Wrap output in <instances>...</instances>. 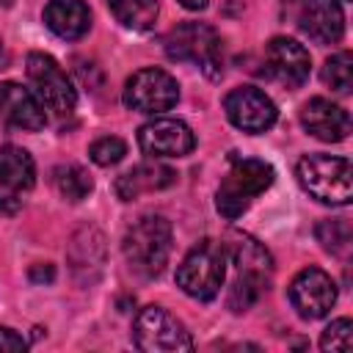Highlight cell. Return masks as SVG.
Returning <instances> with one entry per match:
<instances>
[{
  "label": "cell",
  "instance_id": "cell-1",
  "mask_svg": "<svg viewBox=\"0 0 353 353\" xmlns=\"http://www.w3.org/2000/svg\"><path fill=\"white\" fill-rule=\"evenodd\" d=\"M171 223L163 215H141L121 240L130 268L141 276H160L171 256Z\"/></svg>",
  "mask_w": 353,
  "mask_h": 353
},
{
  "label": "cell",
  "instance_id": "cell-2",
  "mask_svg": "<svg viewBox=\"0 0 353 353\" xmlns=\"http://www.w3.org/2000/svg\"><path fill=\"white\" fill-rule=\"evenodd\" d=\"M295 176L301 188L320 204L345 207L353 199V174L347 157L334 154H306L298 160Z\"/></svg>",
  "mask_w": 353,
  "mask_h": 353
},
{
  "label": "cell",
  "instance_id": "cell-3",
  "mask_svg": "<svg viewBox=\"0 0 353 353\" xmlns=\"http://www.w3.org/2000/svg\"><path fill=\"white\" fill-rule=\"evenodd\" d=\"M276 179V171L270 163L256 160V157H232V168L223 176L218 193H215V207L226 221H237L254 196L265 193Z\"/></svg>",
  "mask_w": 353,
  "mask_h": 353
},
{
  "label": "cell",
  "instance_id": "cell-4",
  "mask_svg": "<svg viewBox=\"0 0 353 353\" xmlns=\"http://www.w3.org/2000/svg\"><path fill=\"white\" fill-rule=\"evenodd\" d=\"M165 55L171 61H190L210 80H221L223 74V55H221V36L207 22H182L168 30L163 39Z\"/></svg>",
  "mask_w": 353,
  "mask_h": 353
},
{
  "label": "cell",
  "instance_id": "cell-5",
  "mask_svg": "<svg viewBox=\"0 0 353 353\" xmlns=\"http://www.w3.org/2000/svg\"><path fill=\"white\" fill-rule=\"evenodd\" d=\"M223 276H226V245L215 240L196 243L176 268L179 290L196 301H212L221 292Z\"/></svg>",
  "mask_w": 353,
  "mask_h": 353
},
{
  "label": "cell",
  "instance_id": "cell-6",
  "mask_svg": "<svg viewBox=\"0 0 353 353\" xmlns=\"http://www.w3.org/2000/svg\"><path fill=\"white\" fill-rule=\"evenodd\" d=\"M132 342L146 353H179L193 350V339L185 325L160 306H146L132 323Z\"/></svg>",
  "mask_w": 353,
  "mask_h": 353
},
{
  "label": "cell",
  "instance_id": "cell-7",
  "mask_svg": "<svg viewBox=\"0 0 353 353\" xmlns=\"http://www.w3.org/2000/svg\"><path fill=\"white\" fill-rule=\"evenodd\" d=\"M28 77L36 88L33 94L39 97L41 108H47L52 116L63 119L74 110L77 94L72 88V80L66 77V72L58 66L55 58H50L44 52H30L28 55Z\"/></svg>",
  "mask_w": 353,
  "mask_h": 353
},
{
  "label": "cell",
  "instance_id": "cell-8",
  "mask_svg": "<svg viewBox=\"0 0 353 353\" xmlns=\"http://www.w3.org/2000/svg\"><path fill=\"white\" fill-rule=\"evenodd\" d=\"M124 105L130 110L138 113H163L171 110L179 99V83L157 66H146L138 69L127 83H124V94H121Z\"/></svg>",
  "mask_w": 353,
  "mask_h": 353
},
{
  "label": "cell",
  "instance_id": "cell-9",
  "mask_svg": "<svg viewBox=\"0 0 353 353\" xmlns=\"http://www.w3.org/2000/svg\"><path fill=\"white\" fill-rule=\"evenodd\" d=\"M223 110H226V119L248 132V135H259V132H268L276 119H279V110L273 105V99L256 88V85H237L232 88L226 97H223Z\"/></svg>",
  "mask_w": 353,
  "mask_h": 353
},
{
  "label": "cell",
  "instance_id": "cell-10",
  "mask_svg": "<svg viewBox=\"0 0 353 353\" xmlns=\"http://www.w3.org/2000/svg\"><path fill=\"white\" fill-rule=\"evenodd\" d=\"M290 303L303 320H320L336 303V284L320 268H303L290 284Z\"/></svg>",
  "mask_w": 353,
  "mask_h": 353
},
{
  "label": "cell",
  "instance_id": "cell-11",
  "mask_svg": "<svg viewBox=\"0 0 353 353\" xmlns=\"http://www.w3.org/2000/svg\"><path fill=\"white\" fill-rule=\"evenodd\" d=\"M138 146L149 157H185L193 152L196 135L179 119H154L138 130Z\"/></svg>",
  "mask_w": 353,
  "mask_h": 353
},
{
  "label": "cell",
  "instance_id": "cell-12",
  "mask_svg": "<svg viewBox=\"0 0 353 353\" xmlns=\"http://www.w3.org/2000/svg\"><path fill=\"white\" fill-rule=\"evenodd\" d=\"M265 63H268V74L284 88H301L309 80V69H312V58L306 47L287 36L270 39L265 50Z\"/></svg>",
  "mask_w": 353,
  "mask_h": 353
},
{
  "label": "cell",
  "instance_id": "cell-13",
  "mask_svg": "<svg viewBox=\"0 0 353 353\" xmlns=\"http://www.w3.org/2000/svg\"><path fill=\"white\" fill-rule=\"evenodd\" d=\"M301 124L309 135L325 143H339L350 132V116L342 105L325 99V97H312L301 108Z\"/></svg>",
  "mask_w": 353,
  "mask_h": 353
},
{
  "label": "cell",
  "instance_id": "cell-14",
  "mask_svg": "<svg viewBox=\"0 0 353 353\" xmlns=\"http://www.w3.org/2000/svg\"><path fill=\"white\" fill-rule=\"evenodd\" d=\"M0 116L11 127L28 130V132H39L47 124V113H44L39 97L14 80L0 83Z\"/></svg>",
  "mask_w": 353,
  "mask_h": 353
},
{
  "label": "cell",
  "instance_id": "cell-15",
  "mask_svg": "<svg viewBox=\"0 0 353 353\" xmlns=\"http://www.w3.org/2000/svg\"><path fill=\"white\" fill-rule=\"evenodd\" d=\"M298 25L312 41L336 44L345 33V14L339 0H303Z\"/></svg>",
  "mask_w": 353,
  "mask_h": 353
},
{
  "label": "cell",
  "instance_id": "cell-16",
  "mask_svg": "<svg viewBox=\"0 0 353 353\" xmlns=\"http://www.w3.org/2000/svg\"><path fill=\"white\" fill-rule=\"evenodd\" d=\"M176 182V171L168 168V165H160V163H141V165H132L130 171H124L119 179H116V196L121 201H132L143 193H154V190H163V188H171Z\"/></svg>",
  "mask_w": 353,
  "mask_h": 353
},
{
  "label": "cell",
  "instance_id": "cell-17",
  "mask_svg": "<svg viewBox=\"0 0 353 353\" xmlns=\"http://www.w3.org/2000/svg\"><path fill=\"white\" fill-rule=\"evenodd\" d=\"M223 245H226V259H232L237 268V276H251L268 287L270 273H273V259L262 243H256L248 234L234 232L229 237V243H223Z\"/></svg>",
  "mask_w": 353,
  "mask_h": 353
},
{
  "label": "cell",
  "instance_id": "cell-18",
  "mask_svg": "<svg viewBox=\"0 0 353 353\" xmlns=\"http://www.w3.org/2000/svg\"><path fill=\"white\" fill-rule=\"evenodd\" d=\"M44 25L66 41H77L91 28V11L83 0H50L44 6Z\"/></svg>",
  "mask_w": 353,
  "mask_h": 353
},
{
  "label": "cell",
  "instance_id": "cell-19",
  "mask_svg": "<svg viewBox=\"0 0 353 353\" xmlns=\"http://www.w3.org/2000/svg\"><path fill=\"white\" fill-rule=\"evenodd\" d=\"M36 182V163L33 157L14 143L0 146V188L6 193H25Z\"/></svg>",
  "mask_w": 353,
  "mask_h": 353
},
{
  "label": "cell",
  "instance_id": "cell-20",
  "mask_svg": "<svg viewBox=\"0 0 353 353\" xmlns=\"http://www.w3.org/2000/svg\"><path fill=\"white\" fill-rule=\"evenodd\" d=\"M69 262H72V270L77 276H83V270H102V262H105V237L85 226L80 229L74 237H72V245H69Z\"/></svg>",
  "mask_w": 353,
  "mask_h": 353
},
{
  "label": "cell",
  "instance_id": "cell-21",
  "mask_svg": "<svg viewBox=\"0 0 353 353\" xmlns=\"http://www.w3.org/2000/svg\"><path fill=\"white\" fill-rule=\"evenodd\" d=\"M113 17L130 30H149L157 22V0H108Z\"/></svg>",
  "mask_w": 353,
  "mask_h": 353
},
{
  "label": "cell",
  "instance_id": "cell-22",
  "mask_svg": "<svg viewBox=\"0 0 353 353\" xmlns=\"http://www.w3.org/2000/svg\"><path fill=\"white\" fill-rule=\"evenodd\" d=\"M52 185H55L58 196L66 199V201H72V204L88 199V193L94 190L91 174H88L83 165H74V163L58 165V168L52 171Z\"/></svg>",
  "mask_w": 353,
  "mask_h": 353
},
{
  "label": "cell",
  "instance_id": "cell-23",
  "mask_svg": "<svg viewBox=\"0 0 353 353\" xmlns=\"http://www.w3.org/2000/svg\"><path fill=\"white\" fill-rule=\"evenodd\" d=\"M314 234H317V243H320L325 251L339 254V256L347 254L350 240H353V232H350L347 218H325V221L317 223Z\"/></svg>",
  "mask_w": 353,
  "mask_h": 353
},
{
  "label": "cell",
  "instance_id": "cell-24",
  "mask_svg": "<svg viewBox=\"0 0 353 353\" xmlns=\"http://www.w3.org/2000/svg\"><path fill=\"white\" fill-rule=\"evenodd\" d=\"M323 83L331 85L339 94H347L353 85V55L347 50L334 52L325 63H323Z\"/></svg>",
  "mask_w": 353,
  "mask_h": 353
},
{
  "label": "cell",
  "instance_id": "cell-25",
  "mask_svg": "<svg viewBox=\"0 0 353 353\" xmlns=\"http://www.w3.org/2000/svg\"><path fill=\"white\" fill-rule=\"evenodd\" d=\"M262 290H268L262 281H256V279H251V276H237L234 279V284L229 287V295H226V306L232 309V312H248L254 303H256V298L262 295Z\"/></svg>",
  "mask_w": 353,
  "mask_h": 353
},
{
  "label": "cell",
  "instance_id": "cell-26",
  "mask_svg": "<svg viewBox=\"0 0 353 353\" xmlns=\"http://www.w3.org/2000/svg\"><path fill=\"white\" fill-rule=\"evenodd\" d=\"M124 154H127V143H124L121 138H116V135H105V138H99V141H94V143L88 146V157H91L97 165H113V163H119Z\"/></svg>",
  "mask_w": 353,
  "mask_h": 353
},
{
  "label": "cell",
  "instance_id": "cell-27",
  "mask_svg": "<svg viewBox=\"0 0 353 353\" xmlns=\"http://www.w3.org/2000/svg\"><path fill=\"white\" fill-rule=\"evenodd\" d=\"M320 347H323V350H345V353H347V350L353 347V325H350V320H347V317L334 320V323L323 331Z\"/></svg>",
  "mask_w": 353,
  "mask_h": 353
},
{
  "label": "cell",
  "instance_id": "cell-28",
  "mask_svg": "<svg viewBox=\"0 0 353 353\" xmlns=\"http://www.w3.org/2000/svg\"><path fill=\"white\" fill-rule=\"evenodd\" d=\"M25 347H28V342H25L17 331L0 325V353H19V350H25Z\"/></svg>",
  "mask_w": 353,
  "mask_h": 353
},
{
  "label": "cell",
  "instance_id": "cell-29",
  "mask_svg": "<svg viewBox=\"0 0 353 353\" xmlns=\"http://www.w3.org/2000/svg\"><path fill=\"white\" fill-rule=\"evenodd\" d=\"M28 279H30L33 284H50V281L55 279V268H52V265H33L30 273H28Z\"/></svg>",
  "mask_w": 353,
  "mask_h": 353
},
{
  "label": "cell",
  "instance_id": "cell-30",
  "mask_svg": "<svg viewBox=\"0 0 353 353\" xmlns=\"http://www.w3.org/2000/svg\"><path fill=\"white\" fill-rule=\"evenodd\" d=\"M19 207H22V201L17 193H0V212L3 215H17Z\"/></svg>",
  "mask_w": 353,
  "mask_h": 353
},
{
  "label": "cell",
  "instance_id": "cell-31",
  "mask_svg": "<svg viewBox=\"0 0 353 353\" xmlns=\"http://www.w3.org/2000/svg\"><path fill=\"white\" fill-rule=\"evenodd\" d=\"M185 8H190V11H201V8H207V0H179Z\"/></svg>",
  "mask_w": 353,
  "mask_h": 353
},
{
  "label": "cell",
  "instance_id": "cell-32",
  "mask_svg": "<svg viewBox=\"0 0 353 353\" xmlns=\"http://www.w3.org/2000/svg\"><path fill=\"white\" fill-rule=\"evenodd\" d=\"M0 6H3V8H8V6H14V0H0Z\"/></svg>",
  "mask_w": 353,
  "mask_h": 353
},
{
  "label": "cell",
  "instance_id": "cell-33",
  "mask_svg": "<svg viewBox=\"0 0 353 353\" xmlns=\"http://www.w3.org/2000/svg\"><path fill=\"white\" fill-rule=\"evenodd\" d=\"M345 3H347V0H345Z\"/></svg>",
  "mask_w": 353,
  "mask_h": 353
}]
</instances>
